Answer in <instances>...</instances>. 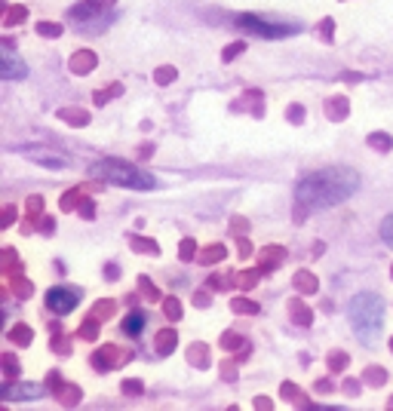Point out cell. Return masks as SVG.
I'll return each instance as SVG.
<instances>
[{
    "label": "cell",
    "instance_id": "cell-1",
    "mask_svg": "<svg viewBox=\"0 0 393 411\" xmlns=\"http://www.w3.org/2000/svg\"><path fill=\"white\" fill-rule=\"evenodd\" d=\"M359 188V175L350 169H323L313 172V175L301 178L298 190H295V200L304 212L313 209H326V206H335L347 200L353 190Z\"/></svg>",
    "mask_w": 393,
    "mask_h": 411
},
{
    "label": "cell",
    "instance_id": "cell-2",
    "mask_svg": "<svg viewBox=\"0 0 393 411\" xmlns=\"http://www.w3.org/2000/svg\"><path fill=\"white\" fill-rule=\"evenodd\" d=\"M347 316H350V326L357 331V337L363 344H375L381 337L384 329V301L372 291H359L350 298L347 304Z\"/></svg>",
    "mask_w": 393,
    "mask_h": 411
},
{
    "label": "cell",
    "instance_id": "cell-3",
    "mask_svg": "<svg viewBox=\"0 0 393 411\" xmlns=\"http://www.w3.org/2000/svg\"><path fill=\"white\" fill-rule=\"evenodd\" d=\"M96 172L102 178H108V181H114V184H123V188H139V190H145V188H154V178L145 175V172H139L135 166H129V163H123V160H102L96 166Z\"/></svg>",
    "mask_w": 393,
    "mask_h": 411
},
{
    "label": "cell",
    "instance_id": "cell-4",
    "mask_svg": "<svg viewBox=\"0 0 393 411\" xmlns=\"http://www.w3.org/2000/svg\"><path fill=\"white\" fill-rule=\"evenodd\" d=\"M47 304H49L52 313L65 316V313H71V310L80 304V291H77V289H68V286H56V289H49Z\"/></svg>",
    "mask_w": 393,
    "mask_h": 411
},
{
    "label": "cell",
    "instance_id": "cell-5",
    "mask_svg": "<svg viewBox=\"0 0 393 411\" xmlns=\"http://www.w3.org/2000/svg\"><path fill=\"white\" fill-rule=\"evenodd\" d=\"M237 22H240V28L252 31V34H258V37H286V34H292V31H298L295 25H267L255 16H240Z\"/></svg>",
    "mask_w": 393,
    "mask_h": 411
},
{
    "label": "cell",
    "instance_id": "cell-6",
    "mask_svg": "<svg viewBox=\"0 0 393 411\" xmlns=\"http://www.w3.org/2000/svg\"><path fill=\"white\" fill-rule=\"evenodd\" d=\"M3 62H6V71H3L6 80H12V77H25V65L12 56V49H3Z\"/></svg>",
    "mask_w": 393,
    "mask_h": 411
},
{
    "label": "cell",
    "instance_id": "cell-7",
    "mask_svg": "<svg viewBox=\"0 0 393 411\" xmlns=\"http://www.w3.org/2000/svg\"><path fill=\"white\" fill-rule=\"evenodd\" d=\"M142 329H145V313H129L126 322H123V331H126V335H139Z\"/></svg>",
    "mask_w": 393,
    "mask_h": 411
},
{
    "label": "cell",
    "instance_id": "cell-8",
    "mask_svg": "<svg viewBox=\"0 0 393 411\" xmlns=\"http://www.w3.org/2000/svg\"><path fill=\"white\" fill-rule=\"evenodd\" d=\"M28 157H34V160H41V163H56V166H68V160H65V157H56V154H28Z\"/></svg>",
    "mask_w": 393,
    "mask_h": 411
},
{
    "label": "cell",
    "instance_id": "cell-9",
    "mask_svg": "<svg viewBox=\"0 0 393 411\" xmlns=\"http://www.w3.org/2000/svg\"><path fill=\"white\" fill-rule=\"evenodd\" d=\"M381 236H384V240H388L390 243V246H393V215L388 218V221H384L381 224Z\"/></svg>",
    "mask_w": 393,
    "mask_h": 411
}]
</instances>
